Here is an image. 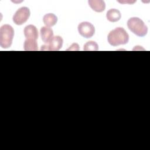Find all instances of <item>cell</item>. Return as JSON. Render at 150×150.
Returning a JSON list of instances; mask_svg holds the SVG:
<instances>
[{
	"label": "cell",
	"mask_w": 150,
	"mask_h": 150,
	"mask_svg": "<svg viewBox=\"0 0 150 150\" xmlns=\"http://www.w3.org/2000/svg\"><path fill=\"white\" fill-rule=\"evenodd\" d=\"M107 40L109 44L113 46L125 45L128 42L129 35L123 28L118 27L110 32Z\"/></svg>",
	"instance_id": "obj_1"
},
{
	"label": "cell",
	"mask_w": 150,
	"mask_h": 150,
	"mask_svg": "<svg viewBox=\"0 0 150 150\" xmlns=\"http://www.w3.org/2000/svg\"><path fill=\"white\" fill-rule=\"evenodd\" d=\"M128 29L138 36H145L148 32V27L143 21L138 17H132L127 21Z\"/></svg>",
	"instance_id": "obj_2"
},
{
	"label": "cell",
	"mask_w": 150,
	"mask_h": 150,
	"mask_svg": "<svg viewBox=\"0 0 150 150\" xmlns=\"http://www.w3.org/2000/svg\"><path fill=\"white\" fill-rule=\"evenodd\" d=\"M14 36L13 28L8 24L2 25L0 28V46L4 49L11 47Z\"/></svg>",
	"instance_id": "obj_3"
},
{
	"label": "cell",
	"mask_w": 150,
	"mask_h": 150,
	"mask_svg": "<svg viewBox=\"0 0 150 150\" xmlns=\"http://www.w3.org/2000/svg\"><path fill=\"white\" fill-rule=\"evenodd\" d=\"M30 15V10L28 7H21L19 8L13 16L12 20L17 25H21L25 23Z\"/></svg>",
	"instance_id": "obj_4"
},
{
	"label": "cell",
	"mask_w": 150,
	"mask_h": 150,
	"mask_svg": "<svg viewBox=\"0 0 150 150\" xmlns=\"http://www.w3.org/2000/svg\"><path fill=\"white\" fill-rule=\"evenodd\" d=\"M77 29L79 34L87 39L91 38L95 33L94 26L88 22H82L79 23Z\"/></svg>",
	"instance_id": "obj_5"
},
{
	"label": "cell",
	"mask_w": 150,
	"mask_h": 150,
	"mask_svg": "<svg viewBox=\"0 0 150 150\" xmlns=\"http://www.w3.org/2000/svg\"><path fill=\"white\" fill-rule=\"evenodd\" d=\"M63 40L60 36H54L47 45L41 46L40 50L57 51L60 50L63 45Z\"/></svg>",
	"instance_id": "obj_6"
},
{
	"label": "cell",
	"mask_w": 150,
	"mask_h": 150,
	"mask_svg": "<svg viewBox=\"0 0 150 150\" xmlns=\"http://www.w3.org/2000/svg\"><path fill=\"white\" fill-rule=\"evenodd\" d=\"M26 39H33L36 40L38 38V30L36 27L33 25L26 26L23 30Z\"/></svg>",
	"instance_id": "obj_7"
},
{
	"label": "cell",
	"mask_w": 150,
	"mask_h": 150,
	"mask_svg": "<svg viewBox=\"0 0 150 150\" xmlns=\"http://www.w3.org/2000/svg\"><path fill=\"white\" fill-rule=\"evenodd\" d=\"M40 33L42 41L47 44H48L52 40V39L53 38V30L50 28L47 27L46 26H42L40 28Z\"/></svg>",
	"instance_id": "obj_8"
},
{
	"label": "cell",
	"mask_w": 150,
	"mask_h": 150,
	"mask_svg": "<svg viewBox=\"0 0 150 150\" xmlns=\"http://www.w3.org/2000/svg\"><path fill=\"white\" fill-rule=\"evenodd\" d=\"M90 8L97 12H101L105 10V4L101 0H89L88 1Z\"/></svg>",
	"instance_id": "obj_9"
},
{
	"label": "cell",
	"mask_w": 150,
	"mask_h": 150,
	"mask_svg": "<svg viewBox=\"0 0 150 150\" xmlns=\"http://www.w3.org/2000/svg\"><path fill=\"white\" fill-rule=\"evenodd\" d=\"M106 18L110 22H115L121 19V14L119 10L117 9H111L107 11Z\"/></svg>",
	"instance_id": "obj_10"
},
{
	"label": "cell",
	"mask_w": 150,
	"mask_h": 150,
	"mask_svg": "<svg viewBox=\"0 0 150 150\" xmlns=\"http://www.w3.org/2000/svg\"><path fill=\"white\" fill-rule=\"evenodd\" d=\"M43 21L46 26L50 28L56 24L57 22V18L53 13H47L44 15Z\"/></svg>",
	"instance_id": "obj_11"
},
{
	"label": "cell",
	"mask_w": 150,
	"mask_h": 150,
	"mask_svg": "<svg viewBox=\"0 0 150 150\" xmlns=\"http://www.w3.org/2000/svg\"><path fill=\"white\" fill-rule=\"evenodd\" d=\"M24 50L26 51H36L38 46L36 40L33 39H26L23 45Z\"/></svg>",
	"instance_id": "obj_12"
},
{
	"label": "cell",
	"mask_w": 150,
	"mask_h": 150,
	"mask_svg": "<svg viewBox=\"0 0 150 150\" xmlns=\"http://www.w3.org/2000/svg\"><path fill=\"white\" fill-rule=\"evenodd\" d=\"M83 50L85 51H97L98 50V45L94 41H88L84 45Z\"/></svg>",
	"instance_id": "obj_13"
},
{
	"label": "cell",
	"mask_w": 150,
	"mask_h": 150,
	"mask_svg": "<svg viewBox=\"0 0 150 150\" xmlns=\"http://www.w3.org/2000/svg\"><path fill=\"white\" fill-rule=\"evenodd\" d=\"M79 50V46L77 43H73L69 49H67V50Z\"/></svg>",
	"instance_id": "obj_14"
}]
</instances>
